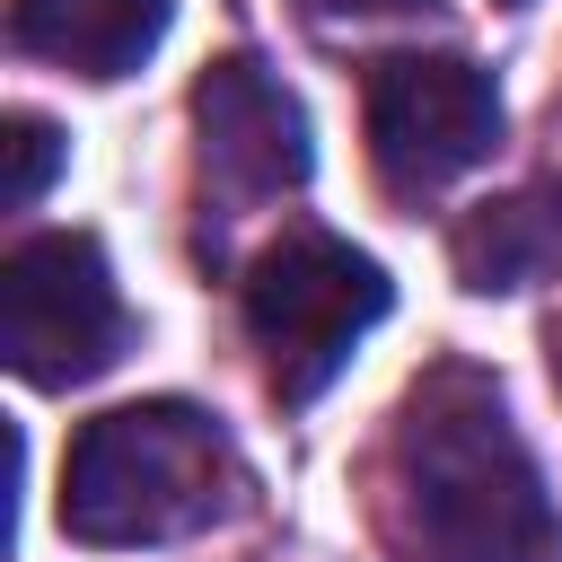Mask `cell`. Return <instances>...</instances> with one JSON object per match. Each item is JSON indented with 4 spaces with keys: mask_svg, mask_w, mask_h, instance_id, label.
Listing matches in <instances>:
<instances>
[{
    "mask_svg": "<svg viewBox=\"0 0 562 562\" xmlns=\"http://www.w3.org/2000/svg\"><path fill=\"white\" fill-rule=\"evenodd\" d=\"M501 140V88L457 53H386L369 70V149L395 193L457 184Z\"/></svg>",
    "mask_w": 562,
    "mask_h": 562,
    "instance_id": "obj_5",
    "label": "cell"
},
{
    "mask_svg": "<svg viewBox=\"0 0 562 562\" xmlns=\"http://www.w3.org/2000/svg\"><path fill=\"white\" fill-rule=\"evenodd\" d=\"M237 492V457L211 413L158 395V404H114L70 439L61 465V527L79 544L132 553V544H176L211 527Z\"/></svg>",
    "mask_w": 562,
    "mask_h": 562,
    "instance_id": "obj_2",
    "label": "cell"
},
{
    "mask_svg": "<svg viewBox=\"0 0 562 562\" xmlns=\"http://www.w3.org/2000/svg\"><path fill=\"white\" fill-rule=\"evenodd\" d=\"M378 316H386V272L325 228H290L246 272V334H255V351L290 404L325 395Z\"/></svg>",
    "mask_w": 562,
    "mask_h": 562,
    "instance_id": "obj_3",
    "label": "cell"
},
{
    "mask_svg": "<svg viewBox=\"0 0 562 562\" xmlns=\"http://www.w3.org/2000/svg\"><path fill=\"white\" fill-rule=\"evenodd\" d=\"M386 536L404 562H553L562 509L501 404L474 369H430L404 395L386 448Z\"/></svg>",
    "mask_w": 562,
    "mask_h": 562,
    "instance_id": "obj_1",
    "label": "cell"
},
{
    "mask_svg": "<svg viewBox=\"0 0 562 562\" xmlns=\"http://www.w3.org/2000/svg\"><path fill=\"white\" fill-rule=\"evenodd\" d=\"M457 281L465 290H536V281H562V184H527L509 202H483L457 228Z\"/></svg>",
    "mask_w": 562,
    "mask_h": 562,
    "instance_id": "obj_8",
    "label": "cell"
},
{
    "mask_svg": "<svg viewBox=\"0 0 562 562\" xmlns=\"http://www.w3.org/2000/svg\"><path fill=\"white\" fill-rule=\"evenodd\" d=\"M176 0H9V44L79 70V79H123L158 53Z\"/></svg>",
    "mask_w": 562,
    "mask_h": 562,
    "instance_id": "obj_7",
    "label": "cell"
},
{
    "mask_svg": "<svg viewBox=\"0 0 562 562\" xmlns=\"http://www.w3.org/2000/svg\"><path fill=\"white\" fill-rule=\"evenodd\" d=\"M316 18H369V9H386V18H404V9H430V0H307Z\"/></svg>",
    "mask_w": 562,
    "mask_h": 562,
    "instance_id": "obj_10",
    "label": "cell"
},
{
    "mask_svg": "<svg viewBox=\"0 0 562 562\" xmlns=\"http://www.w3.org/2000/svg\"><path fill=\"white\" fill-rule=\"evenodd\" d=\"M193 123H202V158L237 193H290L307 176V114H299V97L263 61H246V53L202 70Z\"/></svg>",
    "mask_w": 562,
    "mask_h": 562,
    "instance_id": "obj_6",
    "label": "cell"
},
{
    "mask_svg": "<svg viewBox=\"0 0 562 562\" xmlns=\"http://www.w3.org/2000/svg\"><path fill=\"white\" fill-rule=\"evenodd\" d=\"M0 158H9L0 202H9V211H35L44 184H53V167H61V132H53L44 114H9V123H0Z\"/></svg>",
    "mask_w": 562,
    "mask_h": 562,
    "instance_id": "obj_9",
    "label": "cell"
},
{
    "mask_svg": "<svg viewBox=\"0 0 562 562\" xmlns=\"http://www.w3.org/2000/svg\"><path fill=\"white\" fill-rule=\"evenodd\" d=\"M132 316L105 272V246L79 228H44L0 263V360L26 386H79L114 369Z\"/></svg>",
    "mask_w": 562,
    "mask_h": 562,
    "instance_id": "obj_4",
    "label": "cell"
}]
</instances>
